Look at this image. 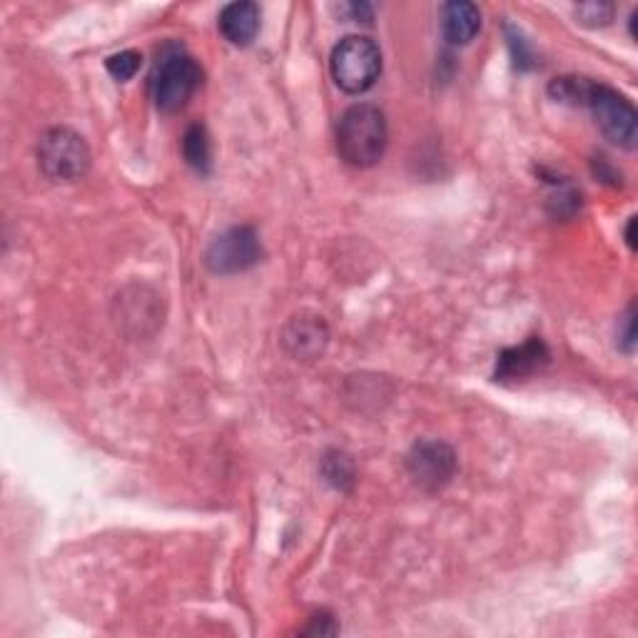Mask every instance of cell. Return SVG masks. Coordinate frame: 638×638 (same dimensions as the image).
Here are the masks:
<instances>
[{
    "mask_svg": "<svg viewBox=\"0 0 638 638\" xmlns=\"http://www.w3.org/2000/svg\"><path fill=\"white\" fill-rule=\"evenodd\" d=\"M584 108L591 110L596 128L601 130L606 140L624 150H634L638 140V113L634 103L619 90H614L604 83H596L586 95Z\"/></svg>",
    "mask_w": 638,
    "mask_h": 638,
    "instance_id": "obj_5",
    "label": "cell"
},
{
    "mask_svg": "<svg viewBox=\"0 0 638 638\" xmlns=\"http://www.w3.org/2000/svg\"><path fill=\"white\" fill-rule=\"evenodd\" d=\"M407 472L424 492H439L457 472V454L449 444L437 439L417 442L407 454Z\"/></svg>",
    "mask_w": 638,
    "mask_h": 638,
    "instance_id": "obj_7",
    "label": "cell"
},
{
    "mask_svg": "<svg viewBox=\"0 0 638 638\" xmlns=\"http://www.w3.org/2000/svg\"><path fill=\"white\" fill-rule=\"evenodd\" d=\"M202 85V68L175 40L158 50L153 73H150V95L162 113H180L188 100Z\"/></svg>",
    "mask_w": 638,
    "mask_h": 638,
    "instance_id": "obj_2",
    "label": "cell"
},
{
    "mask_svg": "<svg viewBox=\"0 0 638 638\" xmlns=\"http://www.w3.org/2000/svg\"><path fill=\"white\" fill-rule=\"evenodd\" d=\"M330 70L337 88L347 95H362L382 75V50L372 38L347 36L332 50Z\"/></svg>",
    "mask_w": 638,
    "mask_h": 638,
    "instance_id": "obj_3",
    "label": "cell"
},
{
    "mask_svg": "<svg viewBox=\"0 0 638 638\" xmlns=\"http://www.w3.org/2000/svg\"><path fill=\"white\" fill-rule=\"evenodd\" d=\"M182 155H185L188 165L200 172V175H207L212 170V143L205 125L188 128L185 138H182Z\"/></svg>",
    "mask_w": 638,
    "mask_h": 638,
    "instance_id": "obj_12",
    "label": "cell"
},
{
    "mask_svg": "<svg viewBox=\"0 0 638 638\" xmlns=\"http://www.w3.org/2000/svg\"><path fill=\"white\" fill-rule=\"evenodd\" d=\"M551 359V352L541 337L526 340L519 347L504 350L496 357V382H521L541 372Z\"/></svg>",
    "mask_w": 638,
    "mask_h": 638,
    "instance_id": "obj_9",
    "label": "cell"
},
{
    "mask_svg": "<svg viewBox=\"0 0 638 638\" xmlns=\"http://www.w3.org/2000/svg\"><path fill=\"white\" fill-rule=\"evenodd\" d=\"M260 6L252 3V0H237V3H230L222 8L220 13V33L227 40L230 45L245 48L260 33Z\"/></svg>",
    "mask_w": 638,
    "mask_h": 638,
    "instance_id": "obj_10",
    "label": "cell"
},
{
    "mask_svg": "<svg viewBox=\"0 0 638 638\" xmlns=\"http://www.w3.org/2000/svg\"><path fill=\"white\" fill-rule=\"evenodd\" d=\"M616 8L611 3H581L574 8V16L586 28H606L614 20Z\"/></svg>",
    "mask_w": 638,
    "mask_h": 638,
    "instance_id": "obj_15",
    "label": "cell"
},
{
    "mask_svg": "<svg viewBox=\"0 0 638 638\" xmlns=\"http://www.w3.org/2000/svg\"><path fill=\"white\" fill-rule=\"evenodd\" d=\"M387 118L372 103L347 108L337 123V153L350 168L367 170L384 158L387 150Z\"/></svg>",
    "mask_w": 638,
    "mask_h": 638,
    "instance_id": "obj_1",
    "label": "cell"
},
{
    "mask_svg": "<svg viewBox=\"0 0 638 638\" xmlns=\"http://www.w3.org/2000/svg\"><path fill=\"white\" fill-rule=\"evenodd\" d=\"M322 477L330 486L340 492H350L354 486V477H357V469H354L352 457H347L344 452H327L322 459Z\"/></svg>",
    "mask_w": 638,
    "mask_h": 638,
    "instance_id": "obj_13",
    "label": "cell"
},
{
    "mask_svg": "<svg viewBox=\"0 0 638 638\" xmlns=\"http://www.w3.org/2000/svg\"><path fill=\"white\" fill-rule=\"evenodd\" d=\"M302 634L332 636V634H337V624H334V619H332L330 614H317V616H312V624Z\"/></svg>",
    "mask_w": 638,
    "mask_h": 638,
    "instance_id": "obj_18",
    "label": "cell"
},
{
    "mask_svg": "<svg viewBox=\"0 0 638 638\" xmlns=\"http://www.w3.org/2000/svg\"><path fill=\"white\" fill-rule=\"evenodd\" d=\"M636 217H629V225H626V242H629L631 252H636Z\"/></svg>",
    "mask_w": 638,
    "mask_h": 638,
    "instance_id": "obj_20",
    "label": "cell"
},
{
    "mask_svg": "<svg viewBox=\"0 0 638 638\" xmlns=\"http://www.w3.org/2000/svg\"><path fill=\"white\" fill-rule=\"evenodd\" d=\"M140 65H143V55L138 50H123V53H115L105 60L108 73L120 80V83H128L130 78H135Z\"/></svg>",
    "mask_w": 638,
    "mask_h": 638,
    "instance_id": "obj_14",
    "label": "cell"
},
{
    "mask_svg": "<svg viewBox=\"0 0 638 638\" xmlns=\"http://www.w3.org/2000/svg\"><path fill=\"white\" fill-rule=\"evenodd\" d=\"M506 38H509V48H512V55H514V63L519 70H529L534 68V50L529 45V40L521 36L519 28L514 26H506Z\"/></svg>",
    "mask_w": 638,
    "mask_h": 638,
    "instance_id": "obj_16",
    "label": "cell"
},
{
    "mask_svg": "<svg viewBox=\"0 0 638 638\" xmlns=\"http://www.w3.org/2000/svg\"><path fill=\"white\" fill-rule=\"evenodd\" d=\"M482 30V10L469 0H454L442 6V36L452 45L472 43Z\"/></svg>",
    "mask_w": 638,
    "mask_h": 638,
    "instance_id": "obj_11",
    "label": "cell"
},
{
    "mask_svg": "<svg viewBox=\"0 0 638 638\" xmlns=\"http://www.w3.org/2000/svg\"><path fill=\"white\" fill-rule=\"evenodd\" d=\"M340 13H347L350 20H362V23H372V18H374V8L369 3H347V6H340L337 8Z\"/></svg>",
    "mask_w": 638,
    "mask_h": 638,
    "instance_id": "obj_19",
    "label": "cell"
},
{
    "mask_svg": "<svg viewBox=\"0 0 638 638\" xmlns=\"http://www.w3.org/2000/svg\"><path fill=\"white\" fill-rule=\"evenodd\" d=\"M327 322L315 315V312H300V315L290 317L285 330H282V347L287 350L290 357L300 362H312L322 357V352L327 350Z\"/></svg>",
    "mask_w": 638,
    "mask_h": 638,
    "instance_id": "obj_8",
    "label": "cell"
},
{
    "mask_svg": "<svg viewBox=\"0 0 638 638\" xmlns=\"http://www.w3.org/2000/svg\"><path fill=\"white\" fill-rule=\"evenodd\" d=\"M90 148L83 135L70 128H50L38 143V165L50 180L73 182L90 170Z\"/></svg>",
    "mask_w": 638,
    "mask_h": 638,
    "instance_id": "obj_4",
    "label": "cell"
},
{
    "mask_svg": "<svg viewBox=\"0 0 638 638\" xmlns=\"http://www.w3.org/2000/svg\"><path fill=\"white\" fill-rule=\"evenodd\" d=\"M262 260V242L255 227L240 225L222 232L210 242L205 252V265L212 275H240L257 265Z\"/></svg>",
    "mask_w": 638,
    "mask_h": 638,
    "instance_id": "obj_6",
    "label": "cell"
},
{
    "mask_svg": "<svg viewBox=\"0 0 638 638\" xmlns=\"http://www.w3.org/2000/svg\"><path fill=\"white\" fill-rule=\"evenodd\" d=\"M619 347L624 352H634L636 347V307L631 305L626 310V315L621 320V327H619Z\"/></svg>",
    "mask_w": 638,
    "mask_h": 638,
    "instance_id": "obj_17",
    "label": "cell"
}]
</instances>
